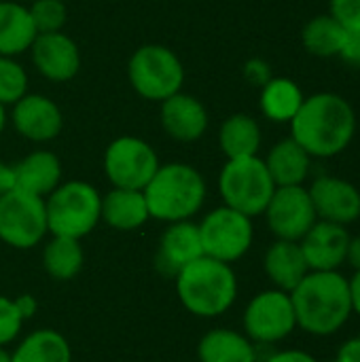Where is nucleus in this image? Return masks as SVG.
I'll list each match as a JSON object with an SVG mask.
<instances>
[{"mask_svg":"<svg viewBox=\"0 0 360 362\" xmlns=\"http://www.w3.org/2000/svg\"><path fill=\"white\" fill-rule=\"evenodd\" d=\"M4 127H6V112H4V106L0 104V136L4 132Z\"/></svg>","mask_w":360,"mask_h":362,"instance_id":"nucleus-42","label":"nucleus"},{"mask_svg":"<svg viewBox=\"0 0 360 362\" xmlns=\"http://www.w3.org/2000/svg\"><path fill=\"white\" fill-rule=\"evenodd\" d=\"M301 87L286 76H272L261 87V112L274 123H291L303 104Z\"/></svg>","mask_w":360,"mask_h":362,"instance_id":"nucleus-27","label":"nucleus"},{"mask_svg":"<svg viewBox=\"0 0 360 362\" xmlns=\"http://www.w3.org/2000/svg\"><path fill=\"white\" fill-rule=\"evenodd\" d=\"M36 34L28 6L17 0H0V55L15 57L30 51Z\"/></svg>","mask_w":360,"mask_h":362,"instance_id":"nucleus-23","label":"nucleus"},{"mask_svg":"<svg viewBox=\"0 0 360 362\" xmlns=\"http://www.w3.org/2000/svg\"><path fill=\"white\" fill-rule=\"evenodd\" d=\"M339 57H342L348 66L360 68V28L346 30V40H344L342 51H339Z\"/></svg>","mask_w":360,"mask_h":362,"instance_id":"nucleus-34","label":"nucleus"},{"mask_svg":"<svg viewBox=\"0 0 360 362\" xmlns=\"http://www.w3.org/2000/svg\"><path fill=\"white\" fill-rule=\"evenodd\" d=\"M265 362H318V358L306 350H278L269 354Z\"/></svg>","mask_w":360,"mask_h":362,"instance_id":"nucleus-36","label":"nucleus"},{"mask_svg":"<svg viewBox=\"0 0 360 362\" xmlns=\"http://www.w3.org/2000/svg\"><path fill=\"white\" fill-rule=\"evenodd\" d=\"M219 144L227 159L255 157L261 148V127L257 119L244 112L231 115L221 125Z\"/></svg>","mask_w":360,"mask_h":362,"instance_id":"nucleus-26","label":"nucleus"},{"mask_svg":"<svg viewBox=\"0 0 360 362\" xmlns=\"http://www.w3.org/2000/svg\"><path fill=\"white\" fill-rule=\"evenodd\" d=\"M151 218L146 197L136 189H112L102 197V221L117 231H134Z\"/></svg>","mask_w":360,"mask_h":362,"instance_id":"nucleus-22","label":"nucleus"},{"mask_svg":"<svg viewBox=\"0 0 360 362\" xmlns=\"http://www.w3.org/2000/svg\"><path fill=\"white\" fill-rule=\"evenodd\" d=\"M348 288H350L352 314H356L360 318V272H354L352 278H348Z\"/></svg>","mask_w":360,"mask_h":362,"instance_id":"nucleus-38","label":"nucleus"},{"mask_svg":"<svg viewBox=\"0 0 360 362\" xmlns=\"http://www.w3.org/2000/svg\"><path fill=\"white\" fill-rule=\"evenodd\" d=\"M289 125L291 138L301 144L312 159H331L352 144L356 112L339 93L320 91L303 98V104Z\"/></svg>","mask_w":360,"mask_h":362,"instance_id":"nucleus-1","label":"nucleus"},{"mask_svg":"<svg viewBox=\"0 0 360 362\" xmlns=\"http://www.w3.org/2000/svg\"><path fill=\"white\" fill-rule=\"evenodd\" d=\"M244 76H246L252 85L263 87V85L272 78L269 64H267V62H263V59H250V62L244 66Z\"/></svg>","mask_w":360,"mask_h":362,"instance_id":"nucleus-35","label":"nucleus"},{"mask_svg":"<svg viewBox=\"0 0 360 362\" xmlns=\"http://www.w3.org/2000/svg\"><path fill=\"white\" fill-rule=\"evenodd\" d=\"M127 76L138 95L151 102H163L182 89L185 68L172 49L163 45H144L129 57Z\"/></svg>","mask_w":360,"mask_h":362,"instance_id":"nucleus-7","label":"nucleus"},{"mask_svg":"<svg viewBox=\"0 0 360 362\" xmlns=\"http://www.w3.org/2000/svg\"><path fill=\"white\" fill-rule=\"evenodd\" d=\"M176 295L182 308L197 318H219L238 299V276L229 263L202 255L176 276Z\"/></svg>","mask_w":360,"mask_h":362,"instance_id":"nucleus-3","label":"nucleus"},{"mask_svg":"<svg viewBox=\"0 0 360 362\" xmlns=\"http://www.w3.org/2000/svg\"><path fill=\"white\" fill-rule=\"evenodd\" d=\"M199 362H257V346L240 331L212 329L197 344Z\"/></svg>","mask_w":360,"mask_h":362,"instance_id":"nucleus-24","label":"nucleus"},{"mask_svg":"<svg viewBox=\"0 0 360 362\" xmlns=\"http://www.w3.org/2000/svg\"><path fill=\"white\" fill-rule=\"evenodd\" d=\"M161 127L178 142H195L208 129L206 106L197 98L178 91L161 102Z\"/></svg>","mask_w":360,"mask_h":362,"instance_id":"nucleus-18","label":"nucleus"},{"mask_svg":"<svg viewBox=\"0 0 360 362\" xmlns=\"http://www.w3.org/2000/svg\"><path fill=\"white\" fill-rule=\"evenodd\" d=\"M263 161L276 187L303 185L312 172V157L293 138H284L274 144Z\"/></svg>","mask_w":360,"mask_h":362,"instance_id":"nucleus-21","label":"nucleus"},{"mask_svg":"<svg viewBox=\"0 0 360 362\" xmlns=\"http://www.w3.org/2000/svg\"><path fill=\"white\" fill-rule=\"evenodd\" d=\"M350 238L352 235L348 227L329 221H316L299 242L310 272H339L348 259Z\"/></svg>","mask_w":360,"mask_h":362,"instance_id":"nucleus-14","label":"nucleus"},{"mask_svg":"<svg viewBox=\"0 0 360 362\" xmlns=\"http://www.w3.org/2000/svg\"><path fill=\"white\" fill-rule=\"evenodd\" d=\"M333 362H360V335L344 341L339 346Z\"/></svg>","mask_w":360,"mask_h":362,"instance_id":"nucleus-37","label":"nucleus"},{"mask_svg":"<svg viewBox=\"0 0 360 362\" xmlns=\"http://www.w3.org/2000/svg\"><path fill=\"white\" fill-rule=\"evenodd\" d=\"M331 362H333V361H331Z\"/></svg>","mask_w":360,"mask_h":362,"instance_id":"nucleus-45","label":"nucleus"},{"mask_svg":"<svg viewBox=\"0 0 360 362\" xmlns=\"http://www.w3.org/2000/svg\"><path fill=\"white\" fill-rule=\"evenodd\" d=\"M263 272L274 288L291 293L310 274V267L299 242L276 240L263 255Z\"/></svg>","mask_w":360,"mask_h":362,"instance_id":"nucleus-19","label":"nucleus"},{"mask_svg":"<svg viewBox=\"0 0 360 362\" xmlns=\"http://www.w3.org/2000/svg\"><path fill=\"white\" fill-rule=\"evenodd\" d=\"M276 191L265 161L255 157L227 159L219 176V193L223 204L255 218L261 216Z\"/></svg>","mask_w":360,"mask_h":362,"instance_id":"nucleus-6","label":"nucleus"},{"mask_svg":"<svg viewBox=\"0 0 360 362\" xmlns=\"http://www.w3.org/2000/svg\"><path fill=\"white\" fill-rule=\"evenodd\" d=\"M15 187L47 197L62 182V163L51 151H34L13 165Z\"/></svg>","mask_w":360,"mask_h":362,"instance_id":"nucleus-20","label":"nucleus"},{"mask_svg":"<svg viewBox=\"0 0 360 362\" xmlns=\"http://www.w3.org/2000/svg\"><path fill=\"white\" fill-rule=\"evenodd\" d=\"M244 335L255 346H276L297 331L291 293L267 288L257 293L242 314Z\"/></svg>","mask_w":360,"mask_h":362,"instance_id":"nucleus-8","label":"nucleus"},{"mask_svg":"<svg viewBox=\"0 0 360 362\" xmlns=\"http://www.w3.org/2000/svg\"><path fill=\"white\" fill-rule=\"evenodd\" d=\"M204 255L199 227L191 221L170 223L163 231L155 257V265L163 276H176L182 267Z\"/></svg>","mask_w":360,"mask_h":362,"instance_id":"nucleus-17","label":"nucleus"},{"mask_svg":"<svg viewBox=\"0 0 360 362\" xmlns=\"http://www.w3.org/2000/svg\"><path fill=\"white\" fill-rule=\"evenodd\" d=\"M346 40V28L329 13L312 17L301 30V45L316 57H339Z\"/></svg>","mask_w":360,"mask_h":362,"instance_id":"nucleus-29","label":"nucleus"},{"mask_svg":"<svg viewBox=\"0 0 360 362\" xmlns=\"http://www.w3.org/2000/svg\"><path fill=\"white\" fill-rule=\"evenodd\" d=\"M265 221L276 240L301 242V238L318 221L308 187H276L267 208Z\"/></svg>","mask_w":360,"mask_h":362,"instance_id":"nucleus-12","label":"nucleus"},{"mask_svg":"<svg viewBox=\"0 0 360 362\" xmlns=\"http://www.w3.org/2000/svg\"><path fill=\"white\" fill-rule=\"evenodd\" d=\"M197 227L204 255L229 265L240 261L255 240L252 218L225 204L210 210Z\"/></svg>","mask_w":360,"mask_h":362,"instance_id":"nucleus-10","label":"nucleus"},{"mask_svg":"<svg viewBox=\"0 0 360 362\" xmlns=\"http://www.w3.org/2000/svg\"><path fill=\"white\" fill-rule=\"evenodd\" d=\"M28 93V74L15 57L0 55V104L13 106Z\"/></svg>","mask_w":360,"mask_h":362,"instance_id":"nucleus-30","label":"nucleus"},{"mask_svg":"<svg viewBox=\"0 0 360 362\" xmlns=\"http://www.w3.org/2000/svg\"><path fill=\"white\" fill-rule=\"evenodd\" d=\"M17 2H19V0H17Z\"/></svg>","mask_w":360,"mask_h":362,"instance_id":"nucleus-44","label":"nucleus"},{"mask_svg":"<svg viewBox=\"0 0 360 362\" xmlns=\"http://www.w3.org/2000/svg\"><path fill=\"white\" fill-rule=\"evenodd\" d=\"M85 252L81 240L53 235L42 248V267L49 278L57 282H68L76 278L83 269Z\"/></svg>","mask_w":360,"mask_h":362,"instance_id":"nucleus-28","label":"nucleus"},{"mask_svg":"<svg viewBox=\"0 0 360 362\" xmlns=\"http://www.w3.org/2000/svg\"><path fill=\"white\" fill-rule=\"evenodd\" d=\"M47 227L51 235L81 240L102 221V195L83 180L59 182L47 197Z\"/></svg>","mask_w":360,"mask_h":362,"instance_id":"nucleus-5","label":"nucleus"},{"mask_svg":"<svg viewBox=\"0 0 360 362\" xmlns=\"http://www.w3.org/2000/svg\"><path fill=\"white\" fill-rule=\"evenodd\" d=\"M297 329L312 337H331L339 333L350 316V288L342 272H310L293 291Z\"/></svg>","mask_w":360,"mask_h":362,"instance_id":"nucleus-2","label":"nucleus"},{"mask_svg":"<svg viewBox=\"0 0 360 362\" xmlns=\"http://www.w3.org/2000/svg\"><path fill=\"white\" fill-rule=\"evenodd\" d=\"M13 127L32 142H49L59 136L64 117L59 106L40 93H25L13 104Z\"/></svg>","mask_w":360,"mask_h":362,"instance_id":"nucleus-16","label":"nucleus"},{"mask_svg":"<svg viewBox=\"0 0 360 362\" xmlns=\"http://www.w3.org/2000/svg\"><path fill=\"white\" fill-rule=\"evenodd\" d=\"M23 322L25 318L21 316L15 299L0 295V348H6L19 337Z\"/></svg>","mask_w":360,"mask_h":362,"instance_id":"nucleus-32","label":"nucleus"},{"mask_svg":"<svg viewBox=\"0 0 360 362\" xmlns=\"http://www.w3.org/2000/svg\"><path fill=\"white\" fill-rule=\"evenodd\" d=\"M15 303H17V308H19L23 318H30L36 312V301L30 295H21L19 299H15Z\"/></svg>","mask_w":360,"mask_h":362,"instance_id":"nucleus-41","label":"nucleus"},{"mask_svg":"<svg viewBox=\"0 0 360 362\" xmlns=\"http://www.w3.org/2000/svg\"><path fill=\"white\" fill-rule=\"evenodd\" d=\"M49 233L45 197L32 195L13 187L0 195V242L17 248L30 250Z\"/></svg>","mask_w":360,"mask_h":362,"instance_id":"nucleus-9","label":"nucleus"},{"mask_svg":"<svg viewBox=\"0 0 360 362\" xmlns=\"http://www.w3.org/2000/svg\"><path fill=\"white\" fill-rule=\"evenodd\" d=\"M346 265H350L354 272H360V233L359 235H354V238H350Z\"/></svg>","mask_w":360,"mask_h":362,"instance_id":"nucleus-39","label":"nucleus"},{"mask_svg":"<svg viewBox=\"0 0 360 362\" xmlns=\"http://www.w3.org/2000/svg\"><path fill=\"white\" fill-rule=\"evenodd\" d=\"M13 362H72L68 339L53 329H38L25 335L11 352Z\"/></svg>","mask_w":360,"mask_h":362,"instance_id":"nucleus-25","label":"nucleus"},{"mask_svg":"<svg viewBox=\"0 0 360 362\" xmlns=\"http://www.w3.org/2000/svg\"><path fill=\"white\" fill-rule=\"evenodd\" d=\"M15 187V176H13V165H6L0 161V195L11 191Z\"/></svg>","mask_w":360,"mask_h":362,"instance_id":"nucleus-40","label":"nucleus"},{"mask_svg":"<svg viewBox=\"0 0 360 362\" xmlns=\"http://www.w3.org/2000/svg\"><path fill=\"white\" fill-rule=\"evenodd\" d=\"M30 53L36 70L53 83H66L74 78L81 68L79 47L64 32L36 34Z\"/></svg>","mask_w":360,"mask_h":362,"instance_id":"nucleus-15","label":"nucleus"},{"mask_svg":"<svg viewBox=\"0 0 360 362\" xmlns=\"http://www.w3.org/2000/svg\"><path fill=\"white\" fill-rule=\"evenodd\" d=\"M159 165L155 148L136 136H121L112 140L104 153V172L117 189L142 191Z\"/></svg>","mask_w":360,"mask_h":362,"instance_id":"nucleus-11","label":"nucleus"},{"mask_svg":"<svg viewBox=\"0 0 360 362\" xmlns=\"http://www.w3.org/2000/svg\"><path fill=\"white\" fill-rule=\"evenodd\" d=\"M30 8L32 21L36 25L38 34H47V32H62L64 23H66V4L62 0H34Z\"/></svg>","mask_w":360,"mask_h":362,"instance_id":"nucleus-31","label":"nucleus"},{"mask_svg":"<svg viewBox=\"0 0 360 362\" xmlns=\"http://www.w3.org/2000/svg\"><path fill=\"white\" fill-rule=\"evenodd\" d=\"M318 221L352 225L360 218V191L346 178L323 174L308 187Z\"/></svg>","mask_w":360,"mask_h":362,"instance_id":"nucleus-13","label":"nucleus"},{"mask_svg":"<svg viewBox=\"0 0 360 362\" xmlns=\"http://www.w3.org/2000/svg\"><path fill=\"white\" fill-rule=\"evenodd\" d=\"M151 218L163 223L191 221L206 204L208 187L204 176L189 163L159 165L142 189Z\"/></svg>","mask_w":360,"mask_h":362,"instance_id":"nucleus-4","label":"nucleus"},{"mask_svg":"<svg viewBox=\"0 0 360 362\" xmlns=\"http://www.w3.org/2000/svg\"><path fill=\"white\" fill-rule=\"evenodd\" d=\"M329 15L346 30L360 28V0H329Z\"/></svg>","mask_w":360,"mask_h":362,"instance_id":"nucleus-33","label":"nucleus"},{"mask_svg":"<svg viewBox=\"0 0 360 362\" xmlns=\"http://www.w3.org/2000/svg\"><path fill=\"white\" fill-rule=\"evenodd\" d=\"M0 362H13L11 361V352H6L4 348H0Z\"/></svg>","mask_w":360,"mask_h":362,"instance_id":"nucleus-43","label":"nucleus"}]
</instances>
